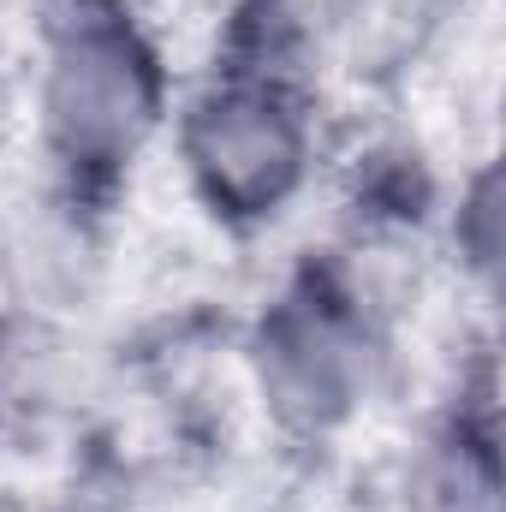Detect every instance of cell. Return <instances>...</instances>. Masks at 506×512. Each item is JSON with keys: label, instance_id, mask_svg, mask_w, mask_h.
Here are the masks:
<instances>
[{"label": "cell", "instance_id": "cell-3", "mask_svg": "<svg viewBox=\"0 0 506 512\" xmlns=\"http://www.w3.org/2000/svg\"><path fill=\"white\" fill-rule=\"evenodd\" d=\"M251 364L262 405L286 429L328 435L358 417V405H370L381 346L358 298L334 286H298L268 304Z\"/></svg>", "mask_w": 506, "mask_h": 512}, {"label": "cell", "instance_id": "cell-2", "mask_svg": "<svg viewBox=\"0 0 506 512\" xmlns=\"http://www.w3.org/2000/svg\"><path fill=\"white\" fill-rule=\"evenodd\" d=\"M316 161V120L280 66H221L179 108V167L227 227L280 221Z\"/></svg>", "mask_w": 506, "mask_h": 512}, {"label": "cell", "instance_id": "cell-1", "mask_svg": "<svg viewBox=\"0 0 506 512\" xmlns=\"http://www.w3.org/2000/svg\"><path fill=\"white\" fill-rule=\"evenodd\" d=\"M167 126V66L126 0H66L42 36L36 131L72 191L120 185Z\"/></svg>", "mask_w": 506, "mask_h": 512}]
</instances>
